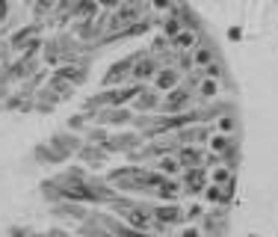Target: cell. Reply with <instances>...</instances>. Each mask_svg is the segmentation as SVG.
<instances>
[{"label":"cell","instance_id":"cell-1","mask_svg":"<svg viewBox=\"0 0 278 237\" xmlns=\"http://www.w3.org/2000/svg\"><path fill=\"white\" fill-rule=\"evenodd\" d=\"M54 6H57V0H39V12H48Z\"/></svg>","mask_w":278,"mask_h":237},{"label":"cell","instance_id":"cell-2","mask_svg":"<svg viewBox=\"0 0 278 237\" xmlns=\"http://www.w3.org/2000/svg\"><path fill=\"white\" fill-rule=\"evenodd\" d=\"M98 3H101V6H116V3H119V6H122L124 0H98Z\"/></svg>","mask_w":278,"mask_h":237}]
</instances>
